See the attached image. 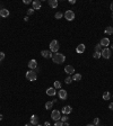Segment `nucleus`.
<instances>
[{"label": "nucleus", "instance_id": "1", "mask_svg": "<svg viewBox=\"0 0 113 126\" xmlns=\"http://www.w3.org/2000/svg\"><path fill=\"white\" fill-rule=\"evenodd\" d=\"M52 61H53V63L61 64V63H63V62L66 61V56L58 52V53H54V54L52 55Z\"/></svg>", "mask_w": 113, "mask_h": 126}, {"label": "nucleus", "instance_id": "2", "mask_svg": "<svg viewBox=\"0 0 113 126\" xmlns=\"http://www.w3.org/2000/svg\"><path fill=\"white\" fill-rule=\"evenodd\" d=\"M59 47H60V45H59V42L56 40H53L50 43V51H51L52 53H58Z\"/></svg>", "mask_w": 113, "mask_h": 126}, {"label": "nucleus", "instance_id": "3", "mask_svg": "<svg viewBox=\"0 0 113 126\" xmlns=\"http://www.w3.org/2000/svg\"><path fill=\"white\" fill-rule=\"evenodd\" d=\"M26 79L28 81H35L37 79V74L34 70H30L26 72Z\"/></svg>", "mask_w": 113, "mask_h": 126}, {"label": "nucleus", "instance_id": "4", "mask_svg": "<svg viewBox=\"0 0 113 126\" xmlns=\"http://www.w3.org/2000/svg\"><path fill=\"white\" fill-rule=\"evenodd\" d=\"M63 16H65V18L67 20H69V21L75 19V12H74L72 10H67V11L63 14Z\"/></svg>", "mask_w": 113, "mask_h": 126}, {"label": "nucleus", "instance_id": "5", "mask_svg": "<svg viewBox=\"0 0 113 126\" xmlns=\"http://www.w3.org/2000/svg\"><path fill=\"white\" fill-rule=\"evenodd\" d=\"M51 118L53 119L54 122H58L60 121V118H61V114H60V111L54 109V110H52L51 113Z\"/></svg>", "mask_w": 113, "mask_h": 126}, {"label": "nucleus", "instance_id": "6", "mask_svg": "<svg viewBox=\"0 0 113 126\" xmlns=\"http://www.w3.org/2000/svg\"><path fill=\"white\" fill-rule=\"evenodd\" d=\"M101 54H102V57H104V59H110L111 57V50L108 49V47H105V49L102 50Z\"/></svg>", "mask_w": 113, "mask_h": 126}, {"label": "nucleus", "instance_id": "7", "mask_svg": "<svg viewBox=\"0 0 113 126\" xmlns=\"http://www.w3.org/2000/svg\"><path fill=\"white\" fill-rule=\"evenodd\" d=\"M41 55L44 57V59H52V52L51 51H48V50H43L41 51Z\"/></svg>", "mask_w": 113, "mask_h": 126}, {"label": "nucleus", "instance_id": "8", "mask_svg": "<svg viewBox=\"0 0 113 126\" xmlns=\"http://www.w3.org/2000/svg\"><path fill=\"white\" fill-rule=\"evenodd\" d=\"M58 96H59V98L61 99V100H66L68 97V93L66 90H63V89H60L59 90V92H58Z\"/></svg>", "mask_w": 113, "mask_h": 126}, {"label": "nucleus", "instance_id": "9", "mask_svg": "<svg viewBox=\"0 0 113 126\" xmlns=\"http://www.w3.org/2000/svg\"><path fill=\"white\" fill-rule=\"evenodd\" d=\"M65 72L68 74H75V68L72 65H66L65 68Z\"/></svg>", "mask_w": 113, "mask_h": 126}, {"label": "nucleus", "instance_id": "10", "mask_svg": "<svg viewBox=\"0 0 113 126\" xmlns=\"http://www.w3.org/2000/svg\"><path fill=\"white\" fill-rule=\"evenodd\" d=\"M32 4H33V9L34 10H39L42 6V2L40 1V0H34Z\"/></svg>", "mask_w": 113, "mask_h": 126}, {"label": "nucleus", "instance_id": "11", "mask_svg": "<svg viewBox=\"0 0 113 126\" xmlns=\"http://www.w3.org/2000/svg\"><path fill=\"white\" fill-rule=\"evenodd\" d=\"M45 92H46V95H48V96L53 97V96H56V89H54L53 87H52V88H48Z\"/></svg>", "mask_w": 113, "mask_h": 126}, {"label": "nucleus", "instance_id": "12", "mask_svg": "<svg viewBox=\"0 0 113 126\" xmlns=\"http://www.w3.org/2000/svg\"><path fill=\"white\" fill-rule=\"evenodd\" d=\"M100 44H101L102 46H104V47H108V46L110 45V40H109L108 37H104V38H102V40H101Z\"/></svg>", "mask_w": 113, "mask_h": 126}, {"label": "nucleus", "instance_id": "13", "mask_svg": "<svg viewBox=\"0 0 113 126\" xmlns=\"http://www.w3.org/2000/svg\"><path fill=\"white\" fill-rule=\"evenodd\" d=\"M86 50V46L84 45V44H79V45L76 47V52H77L78 54H80V53H84Z\"/></svg>", "mask_w": 113, "mask_h": 126}, {"label": "nucleus", "instance_id": "14", "mask_svg": "<svg viewBox=\"0 0 113 126\" xmlns=\"http://www.w3.org/2000/svg\"><path fill=\"white\" fill-rule=\"evenodd\" d=\"M28 68H30L31 70L36 69V68H37V62H36V60H31L30 61V62H28Z\"/></svg>", "mask_w": 113, "mask_h": 126}, {"label": "nucleus", "instance_id": "15", "mask_svg": "<svg viewBox=\"0 0 113 126\" xmlns=\"http://www.w3.org/2000/svg\"><path fill=\"white\" fill-rule=\"evenodd\" d=\"M61 111L63 113V115H69V114L72 111V108L70 106H65L63 108H62Z\"/></svg>", "mask_w": 113, "mask_h": 126}, {"label": "nucleus", "instance_id": "16", "mask_svg": "<svg viewBox=\"0 0 113 126\" xmlns=\"http://www.w3.org/2000/svg\"><path fill=\"white\" fill-rule=\"evenodd\" d=\"M31 124L32 125H37L39 124V116H36V115H32L31 116Z\"/></svg>", "mask_w": 113, "mask_h": 126}, {"label": "nucleus", "instance_id": "17", "mask_svg": "<svg viewBox=\"0 0 113 126\" xmlns=\"http://www.w3.org/2000/svg\"><path fill=\"white\" fill-rule=\"evenodd\" d=\"M9 16V10L8 9H1L0 10V17H2V18H6V17H8Z\"/></svg>", "mask_w": 113, "mask_h": 126}, {"label": "nucleus", "instance_id": "18", "mask_svg": "<svg viewBox=\"0 0 113 126\" xmlns=\"http://www.w3.org/2000/svg\"><path fill=\"white\" fill-rule=\"evenodd\" d=\"M48 4H49V6H50L51 8H56L59 2H58V0H49Z\"/></svg>", "mask_w": 113, "mask_h": 126}, {"label": "nucleus", "instance_id": "19", "mask_svg": "<svg viewBox=\"0 0 113 126\" xmlns=\"http://www.w3.org/2000/svg\"><path fill=\"white\" fill-rule=\"evenodd\" d=\"M71 78H72V81H80L82 80V74H79V73H75Z\"/></svg>", "mask_w": 113, "mask_h": 126}, {"label": "nucleus", "instance_id": "20", "mask_svg": "<svg viewBox=\"0 0 113 126\" xmlns=\"http://www.w3.org/2000/svg\"><path fill=\"white\" fill-rule=\"evenodd\" d=\"M105 34H106V35H111V34H113V27H111V26L106 27V28H105Z\"/></svg>", "mask_w": 113, "mask_h": 126}, {"label": "nucleus", "instance_id": "21", "mask_svg": "<svg viewBox=\"0 0 113 126\" xmlns=\"http://www.w3.org/2000/svg\"><path fill=\"white\" fill-rule=\"evenodd\" d=\"M110 98H111V93H110L109 91H105V92L103 93V99H104V100H109Z\"/></svg>", "mask_w": 113, "mask_h": 126}, {"label": "nucleus", "instance_id": "22", "mask_svg": "<svg viewBox=\"0 0 113 126\" xmlns=\"http://www.w3.org/2000/svg\"><path fill=\"white\" fill-rule=\"evenodd\" d=\"M53 88H54V89H61V82H60V81H54Z\"/></svg>", "mask_w": 113, "mask_h": 126}, {"label": "nucleus", "instance_id": "23", "mask_svg": "<svg viewBox=\"0 0 113 126\" xmlns=\"http://www.w3.org/2000/svg\"><path fill=\"white\" fill-rule=\"evenodd\" d=\"M93 57H94V59H96V60L101 59V57H102V54H101V52H94V54H93Z\"/></svg>", "mask_w": 113, "mask_h": 126}, {"label": "nucleus", "instance_id": "24", "mask_svg": "<svg viewBox=\"0 0 113 126\" xmlns=\"http://www.w3.org/2000/svg\"><path fill=\"white\" fill-rule=\"evenodd\" d=\"M52 106H53V102H52V101H48V102H45V109L46 110L51 109Z\"/></svg>", "mask_w": 113, "mask_h": 126}, {"label": "nucleus", "instance_id": "25", "mask_svg": "<svg viewBox=\"0 0 113 126\" xmlns=\"http://www.w3.org/2000/svg\"><path fill=\"white\" fill-rule=\"evenodd\" d=\"M95 52H102V45L100 43L95 45Z\"/></svg>", "mask_w": 113, "mask_h": 126}, {"label": "nucleus", "instance_id": "26", "mask_svg": "<svg viewBox=\"0 0 113 126\" xmlns=\"http://www.w3.org/2000/svg\"><path fill=\"white\" fill-rule=\"evenodd\" d=\"M54 17H56V19H61L62 17H63V14H62V12H60V11H58L56 15H54Z\"/></svg>", "mask_w": 113, "mask_h": 126}, {"label": "nucleus", "instance_id": "27", "mask_svg": "<svg viewBox=\"0 0 113 126\" xmlns=\"http://www.w3.org/2000/svg\"><path fill=\"white\" fill-rule=\"evenodd\" d=\"M65 82H66L67 85H70V83L72 82V78L71 77H67V78H66V80H65Z\"/></svg>", "mask_w": 113, "mask_h": 126}, {"label": "nucleus", "instance_id": "28", "mask_svg": "<svg viewBox=\"0 0 113 126\" xmlns=\"http://www.w3.org/2000/svg\"><path fill=\"white\" fill-rule=\"evenodd\" d=\"M68 119H69V117H67V115H63V116H61V118H60V121H61L62 123H66Z\"/></svg>", "mask_w": 113, "mask_h": 126}, {"label": "nucleus", "instance_id": "29", "mask_svg": "<svg viewBox=\"0 0 113 126\" xmlns=\"http://www.w3.org/2000/svg\"><path fill=\"white\" fill-rule=\"evenodd\" d=\"M93 124H94L95 126H98V125H100V119H98L97 117H96V118H94V121H93Z\"/></svg>", "mask_w": 113, "mask_h": 126}, {"label": "nucleus", "instance_id": "30", "mask_svg": "<svg viewBox=\"0 0 113 126\" xmlns=\"http://www.w3.org/2000/svg\"><path fill=\"white\" fill-rule=\"evenodd\" d=\"M53 126H63V123H62L61 121H58V122H56L54 123V125Z\"/></svg>", "mask_w": 113, "mask_h": 126}, {"label": "nucleus", "instance_id": "31", "mask_svg": "<svg viewBox=\"0 0 113 126\" xmlns=\"http://www.w3.org/2000/svg\"><path fill=\"white\" fill-rule=\"evenodd\" d=\"M33 14H34V9H33V8H32V9H28V10H27V15H28V16L33 15Z\"/></svg>", "mask_w": 113, "mask_h": 126}, {"label": "nucleus", "instance_id": "32", "mask_svg": "<svg viewBox=\"0 0 113 126\" xmlns=\"http://www.w3.org/2000/svg\"><path fill=\"white\" fill-rule=\"evenodd\" d=\"M5 59V53L4 52H0V61H2Z\"/></svg>", "mask_w": 113, "mask_h": 126}, {"label": "nucleus", "instance_id": "33", "mask_svg": "<svg viewBox=\"0 0 113 126\" xmlns=\"http://www.w3.org/2000/svg\"><path fill=\"white\" fill-rule=\"evenodd\" d=\"M24 4H25V5H28V4H31V0H24Z\"/></svg>", "mask_w": 113, "mask_h": 126}, {"label": "nucleus", "instance_id": "34", "mask_svg": "<svg viewBox=\"0 0 113 126\" xmlns=\"http://www.w3.org/2000/svg\"><path fill=\"white\" fill-rule=\"evenodd\" d=\"M109 108H110L111 110H113V102H111V104L109 105Z\"/></svg>", "mask_w": 113, "mask_h": 126}, {"label": "nucleus", "instance_id": "35", "mask_svg": "<svg viewBox=\"0 0 113 126\" xmlns=\"http://www.w3.org/2000/svg\"><path fill=\"white\" fill-rule=\"evenodd\" d=\"M69 4H71V5H75V4H76V0H70V1H69Z\"/></svg>", "mask_w": 113, "mask_h": 126}, {"label": "nucleus", "instance_id": "36", "mask_svg": "<svg viewBox=\"0 0 113 126\" xmlns=\"http://www.w3.org/2000/svg\"><path fill=\"white\" fill-rule=\"evenodd\" d=\"M110 9H111V11L113 12V2H111V6H110Z\"/></svg>", "mask_w": 113, "mask_h": 126}, {"label": "nucleus", "instance_id": "37", "mask_svg": "<svg viewBox=\"0 0 113 126\" xmlns=\"http://www.w3.org/2000/svg\"><path fill=\"white\" fill-rule=\"evenodd\" d=\"M44 126H51V125H50L49 122H45V123H44Z\"/></svg>", "mask_w": 113, "mask_h": 126}, {"label": "nucleus", "instance_id": "38", "mask_svg": "<svg viewBox=\"0 0 113 126\" xmlns=\"http://www.w3.org/2000/svg\"><path fill=\"white\" fill-rule=\"evenodd\" d=\"M63 126H69V124H68V122H66V123H63Z\"/></svg>", "mask_w": 113, "mask_h": 126}, {"label": "nucleus", "instance_id": "39", "mask_svg": "<svg viewBox=\"0 0 113 126\" xmlns=\"http://www.w3.org/2000/svg\"><path fill=\"white\" fill-rule=\"evenodd\" d=\"M24 20H25V21H27V20H28V16H26L25 18H24Z\"/></svg>", "mask_w": 113, "mask_h": 126}, {"label": "nucleus", "instance_id": "40", "mask_svg": "<svg viewBox=\"0 0 113 126\" xmlns=\"http://www.w3.org/2000/svg\"><path fill=\"white\" fill-rule=\"evenodd\" d=\"M86 126H95V125H94V124H87Z\"/></svg>", "mask_w": 113, "mask_h": 126}, {"label": "nucleus", "instance_id": "41", "mask_svg": "<svg viewBox=\"0 0 113 126\" xmlns=\"http://www.w3.org/2000/svg\"><path fill=\"white\" fill-rule=\"evenodd\" d=\"M2 118H4V116H2V115H0V121H2Z\"/></svg>", "mask_w": 113, "mask_h": 126}, {"label": "nucleus", "instance_id": "42", "mask_svg": "<svg viewBox=\"0 0 113 126\" xmlns=\"http://www.w3.org/2000/svg\"><path fill=\"white\" fill-rule=\"evenodd\" d=\"M111 50H113V44H111Z\"/></svg>", "mask_w": 113, "mask_h": 126}, {"label": "nucleus", "instance_id": "43", "mask_svg": "<svg viewBox=\"0 0 113 126\" xmlns=\"http://www.w3.org/2000/svg\"><path fill=\"white\" fill-rule=\"evenodd\" d=\"M25 126H32V124H31V125H30V124H26Z\"/></svg>", "mask_w": 113, "mask_h": 126}, {"label": "nucleus", "instance_id": "44", "mask_svg": "<svg viewBox=\"0 0 113 126\" xmlns=\"http://www.w3.org/2000/svg\"><path fill=\"white\" fill-rule=\"evenodd\" d=\"M111 18H112V20H113V12H112V15H111Z\"/></svg>", "mask_w": 113, "mask_h": 126}, {"label": "nucleus", "instance_id": "45", "mask_svg": "<svg viewBox=\"0 0 113 126\" xmlns=\"http://www.w3.org/2000/svg\"><path fill=\"white\" fill-rule=\"evenodd\" d=\"M35 126H42V125H40V124H37V125H35Z\"/></svg>", "mask_w": 113, "mask_h": 126}]
</instances>
